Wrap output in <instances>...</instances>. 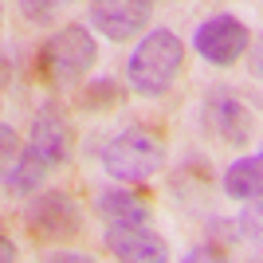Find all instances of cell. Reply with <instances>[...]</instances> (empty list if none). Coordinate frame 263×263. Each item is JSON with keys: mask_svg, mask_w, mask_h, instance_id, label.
<instances>
[{"mask_svg": "<svg viewBox=\"0 0 263 263\" xmlns=\"http://www.w3.org/2000/svg\"><path fill=\"white\" fill-rule=\"evenodd\" d=\"M185 71V44L177 40L169 28H149L138 40L126 63V83L138 90L142 99H161L173 90V83Z\"/></svg>", "mask_w": 263, "mask_h": 263, "instance_id": "obj_1", "label": "cell"}, {"mask_svg": "<svg viewBox=\"0 0 263 263\" xmlns=\"http://www.w3.org/2000/svg\"><path fill=\"white\" fill-rule=\"evenodd\" d=\"M102 169L118 185H142L165 169V138L149 126H126L102 145Z\"/></svg>", "mask_w": 263, "mask_h": 263, "instance_id": "obj_2", "label": "cell"}, {"mask_svg": "<svg viewBox=\"0 0 263 263\" xmlns=\"http://www.w3.org/2000/svg\"><path fill=\"white\" fill-rule=\"evenodd\" d=\"M99 59V40L83 24H63L40 47V75L47 87H75Z\"/></svg>", "mask_w": 263, "mask_h": 263, "instance_id": "obj_3", "label": "cell"}, {"mask_svg": "<svg viewBox=\"0 0 263 263\" xmlns=\"http://www.w3.org/2000/svg\"><path fill=\"white\" fill-rule=\"evenodd\" d=\"M24 224L28 232H35L40 240H75L79 228H83V209H79V200L63 189H47L40 197L28 200V209H24Z\"/></svg>", "mask_w": 263, "mask_h": 263, "instance_id": "obj_4", "label": "cell"}, {"mask_svg": "<svg viewBox=\"0 0 263 263\" xmlns=\"http://www.w3.org/2000/svg\"><path fill=\"white\" fill-rule=\"evenodd\" d=\"M248 44H252L248 24L240 16H232V12H216L209 20H200L197 32H193V51L212 67H232L248 51Z\"/></svg>", "mask_w": 263, "mask_h": 263, "instance_id": "obj_5", "label": "cell"}, {"mask_svg": "<svg viewBox=\"0 0 263 263\" xmlns=\"http://www.w3.org/2000/svg\"><path fill=\"white\" fill-rule=\"evenodd\" d=\"M154 16V0H90V32L106 35L114 44L134 40Z\"/></svg>", "mask_w": 263, "mask_h": 263, "instance_id": "obj_6", "label": "cell"}, {"mask_svg": "<svg viewBox=\"0 0 263 263\" xmlns=\"http://www.w3.org/2000/svg\"><path fill=\"white\" fill-rule=\"evenodd\" d=\"M204 126H209V134H216L220 142H228V145H248V138L255 134L252 110L243 106L228 87H216L204 99Z\"/></svg>", "mask_w": 263, "mask_h": 263, "instance_id": "obj_7", "label": "cell"}, {"mask_svg": "<svg viewBox=\"0 0 263 263\" xmlns=\"http://www.w3.org/2000/svg\"><path fill=\"white\" fill-rule=\"evenodd\" d=\"M102 243H106V252L114 259H126V263H165L169 259L165 240L149 224H106Z\"/></svg>", "mask_w": 263, "mask_h": 263, "instance_id": "obj_8", "label": "cell"}, {"mask_svg": "<svg viewBox=\"0 0 263 263\" xmlns=\"http://www.w3.org/2000/svg\"><path fill=\"white\" fill-rule=\"evenodd\" d=\"M28 149H35L51 169L71 157V126H67V114L59 110V102H44L35 110L32 134H28Z\"/></svg>", "mask_w": 263, "mask_h": 263, "instance_id": "obj_9", "label": "cell"}, {"mask_svg": "<svg viewBox=\"0 0 263 263\" xmlns=\"http://www.w3.org/2000/svg\"><path fill=\"white\" fill-rule=\"evenodd\" d=\"M95 212H99L106 224H149V204H145L130 185L102 189L99 200H95Z\"/></svg>", "mask_w": 263, "mask_h": 263, "instance_id": "obj_10", "label": "cell"}, {"mask_svg": "<svg viewBox=\"0 0 263 263\" xmlns=\"http://www.w3.org/2000/svg\"><path fill=\"white\" fill-rule=\"evenodd\" d=\"M263 185V157L259 154H243L224 169V197L232 200H255Z\"/></svg>", "mask_w": 263, "mask_h": 263, "instance_id": "obj_11", "label": "cell"}, {"mask_svg": "<svg viewBox=\"0 0 263 263\" xmlns=\"http://www.w3.org/2000/svg\"><path fill=\"white\" fill-rule=\"evenodd\" d=\"M47 173H51V165L35 154V149H20V157L12 161L8 177H4V185H8L12 197H32L35 189L47 181Z\"/></svg>", "mask_w": 263, "mask_h": 263, "instance_id": "obj_12", "label": "cell"}, {"mask_svg": "<svg viewBox=\"0 0 263 263\" xmlns=\"http://www.w3.org/2000/svg\"><path fill=\"white\" fill-rule=\"evenodd\" d=\"M118 99H122V87L114 83V79H95V83L83 87L79 106H83V110H106V106H114Z\"/></svg>", "mask_w": 263, "mask_h": 263, "instance_id": "obj_13", "label": "cell"}, {"mask_svg": "<svg viewBox=\"0 0 263 263\" xmlns=\"http://www.w3.org/2000/svg\"><path fill=\"white\" fill-rule=\"evenodd\" d=\"M16 157H20V134L0 122V181L8 177V169H12V161H16Z\"/></svg>", "mask_w": 263, "mask_h": 263, "instance_id": "obj_14", "label": "cell"}, {"mask_svg": "<svg viewBox=\"0 0 263 263\" xmlns=\"http://www.w3.org/2000/svg\"><path fill=\"white\" fill-rule=\"evenodd\" d=\"M236 228H240V236H248L252 243H259V197L243 200V212H240V220H236Z\"/></svg>", "mask_w": 263, "mask_h": 263, "instance_id": "obj_15", "label": "cell"}, {"mask_svg": "<svg viewBox=\"0 0 263 263\" xmlns=\"http://www.w3.org/2000/svg\"><path fill=\"white\" fill-rule=\"evenodd\" d=\"M16 4H20L24 20H35V24H47L55 16V8H59L55 0H16Z\"/></svg>", "mask_w": 263, "mask_h": 263, "instance_id": "obj_16", "label": "cell"}, {"mask_svg": "<svg viewBox=\"0 0 263 263\" xmlns=\"http://www.w3.org/2000/svg\"><path fill=\"white\" fill-rule=\"evenodd\" d=\"M189 263H197V259H224V252H216V248H209V243H200V248H193V252H185Z\"/></svg>", "mask_w": 263, "mask_h": 263, "instance_id": "obj_17", "label": "cell"}, {"mask_svg": "<svg viewBox=\"0 0 263 263\" xmlns=\"http://www.w3.org/2000/svg\"><path fill=\"white\" fill-rule=\"evenodd\" d=\"M47 259H51V263H87L90 255H79V252H51Z\"/></svg>", "mask_w": 263, "mask_h": 263, "instance_id": "obj_18", "label": "cell"}, {"mask_svg": "<svg viewBox=\"0 0 263 263\" xmlns=\"http://www.w3.org/2000/svg\"><path fill=\"white\" fill-rule=\"evenodd\" d=\"M16 255H20V252H16V243H12L8 236H0V263H12Z\"/></svg>", "mask_w": 263, "mask_h": 263, "instance_id": "obj_19", "label": "cell"}, {"mask_svg": "<svg viewBox=\"0 0 263 263\" xmlns=\"http://www.w3.org/2000/svg\"><path fill=\"white\" fill-rule=\"evenodd\" d=\"M55 4H71V0H55Z\"/></svg>", "mask_w": 263, "mask_h": 263, "instance_id": "obj_20", "label": "cell"}]
</instances>
